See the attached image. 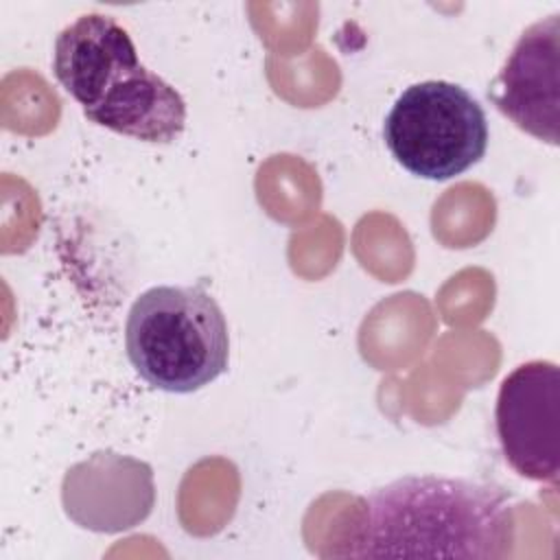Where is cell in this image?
<instances>
[{
    "instance_id": "5",
    "label": "cell",
    "mask_w": 560,
    "mask_h": 560,
    "mask_svg": "<svg viewBox=\"0 0 560 560\" xmlns=\"http://www.w3.org/2000/svg\"><path fill=\"white\" fill-rule=\"evenodd\" d=\"M494 424L505 462L525 479L558 481L560 370L553 361H527L499 385Z\"/></svg>"
},
{
    "instance_id": "3",
    "label": "cell",
    "mask_w": 560,
    "mask_h": 560,
    "mask_svg": "<svg viewBox=\"0 0 560 560\" xmlns=\"http://www.w3.org/2000/svg\"><path fill=\"white\" fill-rule=\"evenodd\" d=\"M125 350L151 387L190 394L228 370V322L201 287H151L129 308Z\"/></svg>"
},
{
    "instance_id": "6",
    "label": "cell",
    "mask_w": 560,
    "mask_h": 560,
    "mask_svg": "<svg viewBox=\"0 0 560 560\" xmlns=\"http://www.w3.org/2000/svg\"><path fill=\"white\" fill-rule=\"evenodd\" d=\"M497 109L521 131L558 144L560 125V15L527 26L490 92Z\"/></svg>"
},
{
    "instance_id": "2",
    "label": "cell",
    "mask_w": 560,
    "mask_h": 560,
    "mask_svg": "<svg viewBox=\"0 0 560 560\" xmlns=\"http://www.w3.org/2000/svg\"><path fill=\"white\" fill-rule=\"evenodd\" d=\"M52 72L83 116L114 133L171 144L186 127L182 94L140 61L127 28L105 13H85L61 28Z\"/></svg>"
},
{
    "instance_id": "1",
    "label": "cell",
    "mask_w": 560,
    "mask_h": 560,
    "mask_svg": "<svg viewBox=\"0 0 560 560\" xmlns=\"http://www.w3.org/2000/svg\"><path fill=\"white\" fill-rule=\"evenodd\" d=\"M512 532L510 497L494 486L407 475L361 497L339 558L494 560Z\"/></svg>"
},
{
    "instance_id": "4",
    "label": "cell",
    "mask_w": 560,
    "mask_h": 560,
    "mask_svg": "<svg viewBox=\"0 0 560 560\" xmlns=\"http://www.w3.org/2000/svg\"><path fill=\"white\" fill-rule=\"evenodd\" d=\"M488 118L481 103L451 81L409 85L383 122L394 160L411 175L453 179L475 166L488 149Z\"/></svg>"
}]
</instances>
